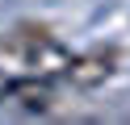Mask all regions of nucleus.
<instances>
[{
  "label": "nucleus",
  "mask_w": 130,
  "mask_h": 125,
  "mask_svg": "<svg viewBox=\"0 0 130 125\" xmlns=\"http://www.w3.org/2000/svg\"><path fill=\"white\" fill-rule=\"evenodd\" d=\"M0 67L4 71H21V75H67L71 67V50L63 42H55L46 29H13L0 42Z\"/></svg>",
  "instance_id": "f257e3e1"
},
{
  "label": "nucleus",
  "mask_w": 130,
  "mask_h": 125,
  "mask_svg": "<svg viewBox=\"0 0 130 125\" xmlns=\"http://www.w3.org/2000/svg\"><path fill=\"white\" fill-rule=\"evenodd\" d=\"M113 67H118V50L113 46H92V50H84V54H71L67 79L76 83V88H101L113 75Z\"/></svg>",
  "instance_id": "f03ea898"
},
{
  "label": "nucleus",
  "mask_w": 130,
  "mask_h": 125,
  "mask_svg": "<svg viewBox=\"0 0 130 125\" xmlns=\"http://www.w3.org/2000/svg\"><path fill=\"white\" fill-rule=\"evenodd\" d=\"M4 100H9L17 113H46V108L55 104V92H51V83H46L42 75H25V79L9 83Z\"/></svg>",
  "instance_id": "7ed1b4c3"
}]
</instances>
